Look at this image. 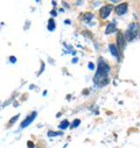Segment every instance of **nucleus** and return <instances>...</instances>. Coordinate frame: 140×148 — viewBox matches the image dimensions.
<instances>
[{
    "label": "nucleus",
    "instance_id": "nucleus-9",
    "mask_svg": "<svg viewBox=\"0 0 140 148\" xmlns=\"http://www.w3.org/2000/svg\"><path fill=\"white\" fill-rule=\"evenodd\" d=\"M92 19H93V14L92 13H85V14L82 15V20L85 21V22H90Z\"/></svg>",
    "mask_w": 140,
    "mask_h": 148
},
{
    "label": "nucleus",
    "instance_id": "nucleus-4",
    "mask_svg": "<svg viewBox=\"0 0 140 148\" xmlns=\"http://www.w3.org/2000/svg\"><path fill=\"white\" fill-rule=\"evenodd\" d=\"M36 116H38V112L36 111H34V112H32L29 116H27L26 118H25V120L20 124V127H19V130H22V128H26V127H28L34 120H35V118H36Z\"/></svg>",
    "mask_w": 140,
    "mask_h": 148
},
{
    "label": "nucleus",
    "instance_id": "nucleus-16",
    "mask_svg": "<svg viewBox=\"0 0 140 148\" xmlns=\"http://www.w3.org/2000/svg\"><path fill=\"white\" fill-rule=\"evenodd\" d=\"M10 62H11V63H15V62H16V58H15L14 56H11V57H10Z\"/></svg>",
    "mask_w": 140,
    "mask_h": 148
},
{
    "label": "nucleus",
    "instance_id": "nucleus-15",
    "mask_svg": "<svg viewBox=\"0 0 140 148\" xmlns=\"http://www.w3.org/2000/svg\"><path fill=\"white\" fill-rule=\"evenodd\" d=\"M27 146H28V148H35V145H34L32 141H28V142H27Z\"/></svg>",
    "mask_w": 140,
    "mask_h": 148
},
{
    "label": "nucleus",
    "instance_id": "nucleus-8",
    "mask_svg": "<svg viewBox=\"0 0 140 148\" xmlns=\"http://www.w3.org/2000/svg\"><path fill=\"white\" fill-rule=\"evenodd\" d=\"M117 30V26H116V22L115 21H112V22H110V23H108L106 25V28H105V34H112V33H115Z\"/></svg>",
    "mask_w": 140,
    "mask_h": 148
},
{
    "label": "nucleus",
    "instance_id": "nucleus-1",
    "mask_svg": "<svg viewBox=\"0 0 140 148\" xmlns=\"http://www.w3.org/2000/svg\"><path fill=\"white\" fill-rule=\"evenodd\" d=\"M111 71L110 64L105 61L103 57L98 58L97 62V70L93 76V83L98 88H104L105 85H108L110 79H109V73Z\"/></svg>",
    "mask_w": 140,
    "mask_h": 148
},
{
    "label": "nucleus",
    "instance_id": "nucleus-7",
    "mask_svg": "<svg viewBox=\"0 0 140 148\" xmlns=\"http://www.w3.org/2000/svg\"><path fill=\"white\" fill-rule=\"evenodd\" d=\"M127 7H128V5H127L126 3H121V4L117 5V7L115 8L116 14H117V15H124V14L127 12Z\"/></svg>",
    "mask_w": 140,
    "mask_h": 148
},
{
    "label": "nucleus",
    "instance_id": "nucleus-11",
    "mask_svg": "<svg viewBox=\"0 0 140 148\" xmlns=\"http://www.w3.org/2000/svg\"><path fill=\"white\" fill-rule=\"evenodd\" d=\"M55 27H56V25H55L54 19H49V21H48V30L53 32V30H55Z\"/></svg>",
    "mask_w": 140,
    "mask_h": 148
},
{
    "label": "nucleus",
    "instance_id": "nucleus-18",
    "mask_svg": "<svg viewBox=\"0 0 140 148\" xmlns=\"http://www.w3.org/2000/svg\"><path fill=\"white\" fill-rule=\"evenodd\" d=\"M88 66H89V69H91V70H93V69H95V65H93V63H91V62L89 63V65H88Z\"/></svg>",
    "mask_w": 140,
    "mask_h": 148
},
{
    "label": "nucleus",
    "instance_id": "nucleus-14",
    "mask_svg": "<svg viewBox=\"0 0 140 148\" xmlns=\"http://www.w3.org/2000/svg\"><path fill=\"white\" fill-rule=\"evenodd\" d=\"M19 118H20V114H16V116H14V117H13V118L10 120V123H8V126H11L13 123H15V121H16Z\"/></svg>",
    "mask_w": 140,
    "mask_h": 148
},
{
    "label": "nucleus",
    "instance_id": "nucleus-6",
    "mask_svg": "<svg viewBox=\"0 0 140 148\" xmlns=\"http://www.w3.org/2000/svg\"><path fill=\"white\" fill-rule=\"evenodd\" d=\"M109 49H110V53L112 54V56L116 57L118 61H120V58H121V54H120L118 47H117L116 45H113V43H110V45H109Z\"/></svg>",
    "mask_w": 140,
    "mask_h": 148
},
{
    "label": "nucleus",
    "instance_id": "nucleus-10",
    "mask_svg": "<svg viewBox=\"0 0 140 148\" xmlns=\"http://www.w3.org/2000/svg\"><path fill=\"white\" fill-rule=\"evenodd\" d=\"M69 126H70V123H69L68 120H63V121H61V124L58 125V128H60V130H67Z\"/></svg>",
    "mask_w": 140,
    "mask_h": 148
},
{
    "label": "nucleus",
    "instance_id": "nucleus-17",
    "mask_svg": "<svg viewBox=\"0 0 140 148\" xmlns=\"http://www.w3.org/2000/svg\"><path fill=\"white\" fill-rule=\"evenodd\" d=\"M45 70V63L42 62V65H41V69H40V71H39V75H41V73H42V71Z\"/></svg>",
    "mask_w": 140,
    "mask_h": 148
},
{
    "label": "nucleus",
    "instance_id": "nucleus-12",
    "mask_svg": "<svg viewBox=\"0 0 140 148\" xmlns=\"http://www.w3.org/2000/svg\"><path fill=\"white\" fill-rule=\"evenodd\" d=\"M47 135L49 136V138H53V136H57V135H62V132L60 131V132H53V131H49L48 133H47Z\"/></svg>",
    "mask_w": 140,
    "mask_h": 148
},
{
    "label": "nucleus",
    "instance_id": "nucleus-3",
    "mask_svg": "<svg viewBox=\"0 0 140 148\" xmlns=\"http://www.w3.org/2000/svg\"><path fill=\"white\" fill-rule=\"evenodd\" d=\"M116 41H117V47L120 51V54H123V51L125 50V47H126V39H125V34L123 32H118L117 33V38H116Z\"/></svg>",
    "mask_w": 140,
    "mask_h": 148
},
{
    "label": "nucleus",
    "instance_id": "nucleus-13",
    "mask_svg": "<svg viewBox=\"0 0 140 148\" xmlns=\"http://www.w3.org/2000/svg\"><path fill=\"white\" fill-rule=\"evenodd\" d=\"M80 125H81V120H80V119H75L74 123L71 124V126H70V128H76V127H78Z\"/></svg>",
    "mask_w": 140,
    "mask_h": 148
},
{
    "label": "nucleus",
    "instance_id": "nucleus-5",
    "mask_svg": "<svg viewBox=\"0 0 140 148\" xmlns=\"http://www.w3.org/2000/svg\"><path fill=\"white\" fill-rule=\"evenodd\" d=\"M112 10H113V6L112 5H105V6H103L99 10V16H100V19H103V20L106 19L111 14Z\"/></svg>",
    "mask_w": 140,
    "mask_h": 148
},
{
    "label": "nucleus",
    "instance_id": "nucleus-20",
    "mask_svg": "<svg viewBox=\"0 0 140 148\" xmlns=\"http://www.w3.org/2000/svg\"><path fill=\"white\" fill-rule=\"evenodd\" d=\"M35 1H39V0H35Z\"/></svg>",
    "mask_w": 140,
    "mask_h": 148
},
{
    "label": "nucleus",
    "instance_id": "nucleus-19",
    "mask_svg": "<svg viewBox=\"0 0 140 148\" xmlns=\"http://www.w3.org/2000/svg\"><path fill=\"white\" fill-rule=\"evenodd\" d=\"M112 3H118V1H121V0H111Z\"/></svg>",
    "mask_w": 140,
    "mask_h": 148
},
{
    "label": "nucleus",
    "instance_id": "nucleus-2",
    "mask_svg": "<svg viewBox=\"0 0 140 148\" xmlns=\"http://www.w3.org/2000/svg\"><path fill=\"white\" fill-rule=\"evenodd\" d=\"M139 30H140V26L138 22H131L125 32V39L126 41H133L138 38L139 35Z\"/></svg>",
    "mask_w": 140,
    "mask_h": 148
}]
</instances>
